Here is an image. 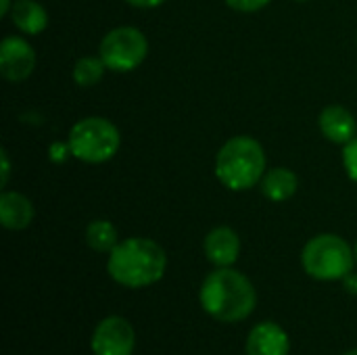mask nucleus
Masks as SVG:
<instances>
[{"instance_id": "nucleus-5", "label": "nucleus", "mask_w": 357, "mask_h": 355, "mask_svg": "<svg viewBox=\"0 0 357 355\" xmlns=\"http://www.w3.org/2000/svg\"><path fill=\"white\" fill-rule=\"evenodd\" d=\"M121 136L115 123L105 117H84L79 119L67 140L69 153L84 163H105L119 151Z\"/></svg>"}, {"instance_id": "nucleus-18", "label": "nucleus", "mask_w": 357, "mask_h": 355, "mask_svg": "<svg viewBox=\"0 0 357 355\" xmlns=\"http://www.w3.org/2000/svg\"><path fill=\"white\" fill-rule=\"evenodd\" d=\"M230 8L241 10V13H255L259 8H264L266 4H270V0H224Z\"/></svg>"}, {"instance_id": "nucleus-24", "label": "nucleus", "mask_w": 357, "mask_h": 355, "mask_svg": "<svg viewBox=\"0 0 357 355\" xmlns=\"http://www.w3.org/2000/svg\"><path fill=\"white\" fill-rule=\"evenodd\" d=\"M345 355H357V349H351V352H347Z\"/></svg>"}, {"instance_id": "nucleus-9", "label": "nucleus", "mask_w": 357, "mask_h": 355, "mask_svg": "<svg viewBox=\"0 0 357 355\" xmlns=\"http://www.w3.org/2000/svg\"><path fill=\"white\" fill-rule=\"evenodd\" d=\"M203 251L215 268H230L241 255V239L232 228L218 226L207 232L203 241Z\"/></svg>"}, {"instance_id": "nucleus-19", "label": "nucleus", "mask_w": 357, "mask_h": 355, "mask_svg": "<svg viewBox=\"0 0 357 355\" xmlns=\"http://www.w3.org/2000/svg\"><path fill=\"white\" fill-rule=\"evenodd\" d=\"M0 159H2V180H0V184H2V188L8 184V176H10V163H8V155H6V151H0Z\"/></svg>"}, {"instance_id": "nucleus-16", "label": "nucleus", "mask_w": 357, "mask_h": 355, "mask_svg": "<svg viewBox=\"0 0 357 355\" xmlns=\"http://www.w3.org/2000/svg\"><path fill=\"white\" fill-rule=\"evenodd\" d=\"M105 69L107 65L100 56H82L73 65V82L82 88H90L102 80Z\"/></svg>"}, {"instance_id": "nucleus-14", "label": "nucleus", "mask_w": 357, "mask_h": 355, "mask_svg": "<svg viewBox=\"0 0 357 355\" xmlns=\"http://www.w3.org/2000/svg\"><path fill=\"white\" fill-rule=\"evenodd\" d=\"M259 186H261L264 197H268L274 203H282V201H289L297 192L299 178L289 167H274L264 174Z\"/></svg>"}, {"instance_id": "nucleus-12", "label": "nucleus", "mask_w": 357, "mask_h": 355, "mask_svg": "<svg viewBox=\"0 0 357 355\" xmlns=\"http://www.w3.org/2000/svg\"><path fill=\"white\" fill-rule=\"evenodd\" d=\"M31 201L15 190H4L0 195V222L6 230H25L33 222Z\"/></svg>"}, {"instance_id": "nucleus-15", "label": "nucleus", "mask_w": 357, "mask_h": 355, "mask_svg": "<svg viewBox=\"0 0 357 355\" xmlns=\"http://www.w3.org/2000/svg\"><path fill=\"white\" fill-rule=\"evenodd\" d=\"M86 243L96 253H111L119 243L117 228L109 220H94L86 228Z\"/></svg>"}, {"instance_id": "nucleus-1", "label": "nucleus", "mask_w": 357, "mask_h": 355, "mask_svg": "<svg viewBox=\"0 0 357 355\" xmlns=\"http://www.w3.org/2000/svg\"><path fill=\"white\" fill-rule=\"evenodd\" d=\"M201 308L218 322H243L247 320L255 305H257V293L251 280L230 268H218L213 270L201 285L199 291Z\"/></svg>"}, {"instance_id": "nucleus-8", "label": "nucleus", "mask_w": 357, "mask_h": 355, "mask_svg": "<svg viewBox=\"0 0 357 355\" xmlns=\"http://www.w3.org/2000/svg\"><path fill=\"white\" fill-rule=\"evenodd\" d=\"M36 69V52L33 46L19 38L6 36L0 42V73L8 82H23Z\"/></svg>"}, {"instance_id": "nucleus-25", "label": "nucleus", "mask_w": 357, "mask_h": 355, "mask_svg": "<svg viewBox=\"0 0 357 355\" xmlns=\"http://www.w3.org/2000/svg\"><path fill=\"white\" fill-rule=\"evenodd\" d=\"M297 2H305V0H297Z\"/></svg>"}, {"instance_id": "nucleus-23", "label": "nucleus", "mask_w": 357, "mask_h": 355, "mask_svg": "<svg viewBox=\"0 0 357 355\" xmlns=\"http://www.w3.org/2000/svg\"><path fill=\"white\" fill-rule=\"evenodd\" d=\"M354 257H356V264H357V243H356V247H354Z\"/></svg>"}, {"instance_id": "nucleus-13", "label": "nucleus", "mask_w": 357, "mask_h": 355, "mask_svg": "<svg viewBox=\"0 0 357 355\" xmlns=\"http://www.w3.org/2000/svg\"><path fill=\"white\" fill-rule=\"evenodd\" d=\"M10 21L13 25L27 33V36H36V33H42L48 25V13L46 8L36 2V0H17L13 2V8H10Z\"/></svg>"}, {"instance_id": "nucleus-2", "label": "nucleus", "mask_w": 357, "mask_h": 355, "mask_svg": "<svg viewBox=\"0 0 357 355\" xmlns=\"http://www.w3.org/2000/svg\"><path fill=\"white\" fill-rule=\"evenodd\" d=\"M167 270V253L151 239L134 236L119 241L109 253L107 272L126 289H144L159 282Z\"/></svg>"}, {"instance_id": "nucleus-7", "label": "nucleus", "mask_w": 357, "mask_h": 355, "mask_svg": "<svg viewBox=\"0 0 357 355\" xmlns=\"http://www.w3.org/2000/svg\"><path fill=\"white\" fill-rule=\"evenodd\" d=\"M90 345L94 355H132L136 347L134 326L121 316H109L96 324Z\"/></svg>"}, {"instance_id": "nucleus-6", "label": "nucleus", "mask_w": 357, "mask_h": 355, "mask_svg": "<svg viewBox=\"0 0 357 355\" xmlns=\"http://www.w3.org/2000/svg\"><path fill=\"white\" fill-rule=\"evenodd\" d=\"M149 54L146 36L132 25H121L111 29L98 46V56L107 65V69L117 73L134 71L142 65Z\"/></svg>"}, {"instance_id": "nucleus-11", "label": "nucleus", "mask_w": 357, "mask_h": 355, "mask_svg": "<svg viewBox=\"0 0 357 355\" xmlns=\"http://www.w3.org/2000/svg\"><path fill=\"white\" fill-rule=\"evenodd\" d=\"M320 132L328 142L335 144H349L357 136L356 117L349 109L341 105H328L318 119Z\"/></svg>"}, {"instance_id": "nucleus-4", "label": "nucleus", "mask_w": 357, "mask_h": 355, "mask_svg": "<svg viewBox=\"0 0 357 355\" xmlns=\"http://www.w3.org/2000/svg\"><path fill=\"white\" fill-rule=\"evenodd\" d=\"M301 264L307 276L322 282H333L351 274L356 257L345 239L337 234H318L303 247Z\"/></svg>"}, {"instance_id": "nucleus-22", "label": "nucleus", "mask_w": 357, "mask_h": 355, "mask_svg": "<svg viewBox=\"0 0 357 355\" xmlns=\"http://www.w3.org/2000/svg\"><path fill=\"white\" fill-rule=\"evenodd\" d=\"M13 8V2L10 0H0V15H8Z\"/></svg>"}, {"instance_id": "nucleus-3", "label": "nucleus", "mask_w": 357, "mask_h": 355, "mask_svg": "<svg viewBox=\"0 0 357 355\" xmlns=\"http://www.w3.org/2000/svg\"><path fill=\"white\" fill-rule=\"evenodd\" d=\"M264 174L266 153L264 146L251 136L230 138L215 157V176L228 190H249L261 182Z\"/></svg>"}, {"instance_id": "nucleus-20", "label": "nucleus", "mask_w": 357, "mask_h": 355, "mask_svg": "<svg viewBox=\"0 0 357 355\" xmlns=\"http://www.w3.org/2000/svg\"><path fill=\"white\" fill-rule=\"evenodd\" d=\"M128 4H132V6H136V8H157V6H161L165 0H126Z\"/></svg>"}, {"instance_id": "nucleus-21", "label": "nucleus", "mask_w": 357, "mask_h": 355, "mask_svg": "<svg viewBox=\"0 0 357 355\" xmlns=\"http://www.w3.org/2000/svg\"><path fill=\"white\" fill-rule=\"evenodd\" d=\"M343 280H345V289H347L351 295H357V276L356 274H349V276H345Z\"/></svg>"}, {"instance_id": "nucleus-10", "label": "nucleus", "mask_w": 357, "mask_h": 355, "mask_svg": "<svg viewBox=\"0 0 357 355\" xmlns=\"http://www.w3.org/2000/svg\"><path fill=\"white\" fill-rule=\"evenodd\" d=\"M291 341L284 328L276 322H259L247 337V355H289Z\"/></svg>"}, {"instance_id": "nucleus-17", "label": "nucleus", "mask_w": 357, "mask_h": 355, "mask_svg": "<svg viewBox=\"0 0 357 355\" xmlns=\"http://www.w3.org/2000/svg\"><path fill=\"white\" fill-rule=\"evenodd\" d=\"M343 165L347 176L357 184V136L343 149Z\"/></svg>"}]
</instances>
